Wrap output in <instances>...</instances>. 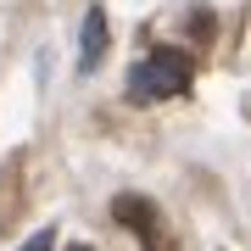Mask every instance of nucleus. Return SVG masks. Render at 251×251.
I'll list each match as a JSON object with an SVG mask.
<instances>
[{
    "mask_svg": "<svg viewBox=\"0 0 251 251\" xmlns=\"http://www.w3.org/2000/svg\"><path fill=\"white\" fill-rule=\"evenodd\" d=\"M190 73H196L190 50H151L134 67L128 90H134V100H168V95H184L190 90Z\"/></svg>",
    "mask_w": 251,
    "mask_h": 251,
    "instance_id": "nucleus-1",
    "label": "nucleus"
},
{
    "mask_svg": "<svg viewBox=\"0 0 251 251\" xmlns=\"http://www.w3.org/2000/svg\"><path fill=\"white\" fill-rule=\"evenodd\" d=\"M112 212L123 218V224L134 229L151 251H168V240H162V229H156V212H151V201H145V196H117V201H112Z\"/></svg>",
    "mask_w": 251,
    "mask_h": 251,
    "instance_id": "nucleus-2",
    "label": "nucleus"
},
{
    "mask_svg": "<svg viewBox=\"0 0 251 251\" xmlns=\"http://www.w3.org/2000/svg\"><path fill=\"white\" fill-rule=\"evenodd\" d=\"M100 56H106V11L90 6L84 11V28H78V73H95Z\"/></svg>",
    "mask_w": 251,
    "mask_h": 251,
    "instance_id": "nucleus-3",
    "label": "nucleus"
},
{
    "mask_svg": "<svg viewBox=\"0 0 251 251\" xmlns=\"http://www.w3.org/2000/svg\"><path fill=\"white\" fill-rule=\"evenodd\" d=\"M23 251H50V229H45V234H34V240H28Z\"/></svg>",
    "mask_w": 251,
    "mask_h": 251,
    "instance_id": "nucleus-4",
    "label": "nucleus"
},
{
    "mask_svg": "<svg viewBox=\"0 0 251 251\" xmlns=\"http://www.w3.org/2000/svg\"><path fill=\"white\" fill-rule=\"evenodd\" d=\"M73 251H95V246H73Z\"/></svg>",
    "mask_w": 251,
    "mask_h": 251,
    "instance_id": "nucleus-5",
    "label": "nucleus"
}]
</instances>
